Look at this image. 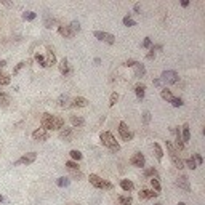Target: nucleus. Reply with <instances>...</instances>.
<instances>
[{
    "instance_id": "1",
    "label": "nucleus",
    "mask_w": 205,
    "mask_h": 205,
    "mask_svg": "<svg viewBox=\"0 0 205 205\" xmlns=\"http://www.w3.org/2000/svg\"><path fill=\"white\" fill-rule=\"evenodd\" d=\"M40 125L45 131H53V130H61L64 127V119L59 117V115H53V114H48L45 112L40 119Z\"/></svg>"
},
{
    "instance_id": "9",
    "label": "nucleus",
    "mask_w": 205,
    "mask_h": 205,
    "mask_svg": "<svg viewBox=\"0 0 205 205\" xmlns=\"http://www.w3.org/2000/svg\"><path fill=\"white\" fill-rule=\"evenodd\" d=\"M48 138H50V135H48V131H45L44 128H37V130H34V133H32V140H34V141L44 143V141H48Z\"/></svg>"
},
{
    "instance_id": "52",
    "label": "nucleus",
    "mask_w": 205,
    "mask_h": 205,
    "mask_svg": "<svg viewBox=\"0 0 205 205\" xmlns=\"http://www.w3.org/2000/svg\"><path fill=\"white\" fill-rule=\"evenodd\" d=\"M0 202H3V197H2V196H0Z\"/></svg>"
},
{
    "instance_id": "37",
    "label": "nucleus",
    "mask_w": 205,
    "mask_h": 205,
    "mask_svg": "<svg viewBox=\"0 0 205 205\" xmlns=\"http://www.w3.org/2000/svg\"><path fill=\"white\" fill-rule=\"evenodd\" d=\"M69 29L72 31V34L80 32V24H79V21H72V23H71V26H69Z\"/></svg>"
},
{
    "instance_id": "49",
    "label": "nucleus",
    "mask_w": 205,
    "mask_h": 205,
    "mask_svg": "<svg viewBox=\"0 0 205 205\" xmlns=\"http://www.w3.org/2000/svg\"><path fill=\"white\" fill-rule=\"evenodd\" d=\"M7 66V61L5 59H0V67H5Z\"/></svg>"
},
{
    "instance_id": "28",
    "label": "nucleus",
    "mask_w": 205,
    "mask_h": 205,
    "mask_svg": "<svg viewBox=\"0 0 205 205\" xmlns=\"http://www.w3.org/2000/svg\"><path fill=\"white\" fill-rule=\"evenodd\" d=\"M151 186H152V191H154V192H157V194L162 191V186H160L159 178H151Z\"/></svg>"
},
{
    "instance_id": "25",
    "label": "nucleus",
    "mask_w": 205,
    "mask_h": 205,
    "mask_svg": "<svg viewBox=\"0 0 205 205\" xmlns=\"http://www.w3.org/2000/svg\"><path fill=\"white\" fill-rule=\"evenodd\" d=\"M11 84V79L8 74H5L3 71H0V87H5V85H10Z\"/></svg>"
},
{
    "instance_id": "14",
    "label": "nucleus",
    "mask_w": 205,
    "mask_h": 205,
    "mask_svg": "<svg viewBox=\"0 0 205 205\" xmlns=\"http://www.w3.org/2000/svg\"><path fill=\"white\" fill-rule=\"evenodd\" d=\"M54 63H56V56H54L53 50L48 48V50H47V58H45V64H44V67H50V66H53Z\"/></svg>"
},
{
    "instance_id": "22",
    "label": "nucleus",
    "mask_w": 205,
    "mask_h": 205,
    "mask_svg": "<svg viewBox=\"0 0 205 205\" xmlns=\"http://www.w3.org/2000/svg\"><path fill=\"white\" fill-rule=\"evenodd\" d=\"M71 124L74 127H84L85 125V119L80 115H71Z\"/></svg>"
},
{
    "instance_id": "53",
    "label": "nucleus",
    "mask_w": 205,
    "mask_h": 205,
    "mask_svg": "<svg viewBox=\"0 0 205 205\" xmlns=\"http://www.w3.org/2000/svg\"><path fill=\"white\" fill-rule=\"evenodd\" d=\"M178 205H184V203H183V202H180V203H178Z\"/></svg>"
},
{
    "instance_id": "40",
    "label": "nucleus",
    "mask_w": 205,
    "mask_h": 205,
    "mask_svg": "<svg viewBox=\"0 0 205 205\" xmlns=\"http://www.w3.org/2000/svg\"><path fill=\"white\" fill-rule=\"evenodd\" d=\"M24 66H26V63H24V61H21V63H18V64H16V67H15V69H13V75H16V74H18V72H19V71L23 69V67H24Z\"/></svg>"
},
{
    "instance_id": "29",
    "label": "nucleus",
    "mask_w": 205,
    "mask_h": 205,
    "mask_svg": "<svg viewBox=\"0 0 205 205\" xmlns=\"http://www.w3.org/2000/svg\"><path fill=\"white\" fill-rule=\"evenodd\" d=\"M183 162H184V165H187V168H191V170H196L197 168V162H196L194 157H189V159L183 160Z\"/></svg>"
},
{
    "instance_id": "45",
    "label": "nucleus",
    "mask_w": 205,
    "mask_h": 205,
    "mask_svg": "<svg viewBox=\"0 0 205 205\" xmlns=\"http://www.w3.org/2000/svg\"><path fill=\"white\" fill-rule=\"evenodd\" d=\"M154 56H156V53H154V50H152V48H151V51H149V53H147V54H146V58H147V59H152V58H154Z\"/></svg>"
},
{
    "instance_id": "4",
    "label": "nucleus",
    "mask_w": 205,
    "mask_h": 205,
    "mask_svg": "<svg viewBox=\"0 0 205 205\" xmlns=\"http://www.w3.org/2000/svg\"><path fill=\"white\" fill-rule=\"evenodd\" d=\"M167 144V149H168V154H170V159H172V162H173V165H175V168H178V170H183L184 168V162H183V159L178 156V152L173 149V146H172V143L170 141H167L165 143Z\"/></svg>"
},
{
    "instance_id": "17",
    "label": "nucleus",
    "mask_w": 205,
    "mask_h": 205,
    "mask_svg": "<svg viewBox=\"0 0 205 205\" xmlns=\"http://www.w3.org/2000/svg\"><path fill=\"white\" fill-rule=\"evenodd\" d=\"M72 106H74V107H87V106H88V100L84 98V96H77V98H74Z\"/></svg>"
},
{
    "instance_id": "54",
    "label": "nucleus",
    "mask_w": 205,
    "mask_h": 205,
    "mask_svg": "<svg viewBox=\"0 0 205 205\" xmlns=\"http://www.w3.org/2000/svg\"><path fill=\"white\" fill-rule=\"evenodd\" d=\"M154 205H162V203H154Z\"/></svg>"
},
{
    "instance_id": "23",
    "label": "nucleus",
    "mask_w": 205,
    "mask_h": 205,
    "mask_svg": "<svg viewBox=\"0 0 205 205\" xmlns=\"http://www.w3.org/2000/svg\"><path fill=\"white\" fill-rule=\"evenodd\" d=\"M117 200H119L120 205H131V202H133V199H131L130 194H122V196L117 197Z\"/></svg>"
},
{
    "instance_id": "3",
    "label": "nucleus",
    "mask_w": 205,
    "mask_h": 205,
    "mask_svg": "<svg viewBox=\"0 0 205 205\" xmlns=\"http://www.w3.org/2000/svg\"><path fill=\"white\" fill-rule=\"evenodd\" d=\"M88 181H90L91 186H95L96 189H114V184H112L111 181L103 180L101 176L95 175V173H91V175L88 176Z\"/></svg>"
},
{
    "instance_id": "8",
    "label": "nucleus",
    "mask_w": 205,
    "mask_h": 205,
    "mask_svg": "<svg viewBox=\"0 0 205 205\" xmlns=\"http://www.w3.org/2000/svg\"><path fill=\"white\" fill-rule=\"evenodd\" d=\"M130 163H131L133 167L144 168V165H146V159H144V156H143L141 152H135V154L131 156V159H130Z\"/></svg>"
},
{
    "instance_id": "32",
    "label": "nucleus",
    "mask_w": 205,
    "mask_h": 205,
    "mask_svg": "<svg viewBox=\"0 0 205 205\" xmlns=\"http://www.w3.org/2000/svg\"><path fill=\"white\" fill-rule=\"evenodd\" d=\"M69 156H71V159H72L74 162H79L82 157H84V156H82V152H80V151H77V149H72V151L69 152Z\"/></svg>"
},
{
    "instance_id": "36",
    "label": "nucleus",
    "mask_w": 205,
    "mask_h": 205,
    "mask_svg": "<svg viewBox=\"0 0 205 205\" xmlns=\"http://www.w3.org/2000/svg\"><path fill=\"white\" fill-rule=\"evenodd\" d=\"M170 103H172V106H173V107H181V106L184 104L181 98H175V96L170 100Z\"/></svg>"
},
{
    "instance_id": "19",
    "label": "nucleus",
    "mask_w": 205,
    "mask_h": 205,
    "mask_svg": "<svg viewBox=\"0 0 205 205\" xmlns=\"http://www.w3.org/2000/svg\"><path fill=\"white\" fill-rule=\"evenodd\" d=\"M135 93H136V98L141 101L144 98V93H146V85L144 84H138L135 87Z\"/></svg>"
},
{
    "instance_id": "47",
    "label": "nucleus",
    "mask_w": 205,
    "mask_h": 205,
    "mask_svg": "<svg viewBox=\"0 0 205 205\" xmlns=\"http://www.w3.org/2000/svg\"><path fill=\"white\" fill-rule=\"evenodd\" d=\"M160 84H162L160 79H154V85H156V87H160Z\"/></svg>"
},
{
    "instance_id": "51",
    "label": "nucleus",
    "mask_w": 205,
    "mask_h": 205,
    "mask_svg": "<svg viewBox=\"0 0 205 205\" xmlns=\"http://www.w3.org/2000/svg\"><path fill=\"white\" fill-rule=\"evenodd\" d=\"M100 63H101V59H100V58H95V64H96V66H98Z\"/></svg>"
},
{
    "instance_id": "39",
    "label": "nucleus",
    "mask_w": 205,
    "mask_h": 205,
    "mask_svg": "<svg viewBox=\"0 0 205 205\" xmlns=\"http://www.w3.org/2000/svg\"><path fill=\"white\" fill-rule=\"evenodd\" d=\"M124 24H125L127 27H131V26H135L136 23H135V21L130 18V15H128V16H125V18H124Z\"/></svg>"
},
{
    "instance_id": "34",
    "label": "nucleus",
    "mask_w": 205,
    "mask_h": 205,
    "mask_svg": "<svg viewBox=\"0 0 205 205\" xmlns=\"http://www.w3.org/2000/svg\"><path fill=\"white\" fill-rule=\"evenodd\" d=\"M35 18H37V15H35L34 11H26L24 15H23V19H24V21H34Z\"/></svg>"
},
{
    "instance_id": "38",
    "label": "nucleus",
    "mask_w": 205,
    "mask_h": 205,
    "mask_svg": "<svg viewBox=\"0 0 205 205\" xmlns=\"http://www.w3.org/2000/svg\"><path fill=\"white\" fill-rule=\"evenodd\" d=\"M117 100H119V93H112L111 95V98H109V107H112V106H115V103H117Z\"/></svg>"
},
{
    "instance_id": "11",
    "label": "nucleus",
    "mask_w": 205,
    "mask_h": 205,
    "mask_svg": "<svg viewBox=\"0 0 205 205\" xmlns=\"http://www.w3.org/2000/svg\"><path fill=\"white\" fill-rule=\"evenodd\" d=\"M176 186L180 189H183L184 192H189L191 191V184H189V178L186 175H180L178 178H176Z\"/></svg>"
},
{
    "instance_id": "15",
    "label": "nucleus",
    "mask_w": 205,
    "mask_h": 205,
    "mask_svg": "<svg viewBox=\"0 0 205 205\" xmlns=\"http://www.w3.org/2000/svg\"><path fill=\"white\" fill-rule=\"evenodd\" d=\"M59 72L63 74V75H67L71 72V69H69V61H67V58H63L61 61H59Z\"/></svg>"
},
{
    "instance_id": "10",
    "label": "nucleus",
    "mask_w": 205,
    "mask_h": 205,
    "mask_svg": "<svg viewBox=\"0 0 205 205\" xmlns=\"http://www.w3.org/2000/svg\"><path fill=\"white\" fill-rule=\"evenodd\" d=\"M66 167H67V170L72 173L74 178H82V172H80V168H79V163H77V162L67 160V162H66Z\"/></svg>"
},
{
    "instance_id": "21",
    "label": "nucleus",
    "mask_w": 205,
    "mask_h": 205,
    "mask_svg": "<svg viewBox=\"0 0 205 205\" xmlns=\"http://www.w3.org/2000/svg\"><path fill=\"white\" fill-rule=\"evenodd\" d=\"M120 187L124 189L125 192H128V194H130L131 191L135 189V184H133V183H131L130 180H122V181H120Z\"/></svg>"
},
{
    "instance_id": "16",
    "label": "nucleus",
    "mask_w": 205,
    "mask_h": 205,
    "mask_svg": "<svg viewBox=\"0 0 205 205\" xmlns=\"http://www.w3.org/2000/svg\"><path fill=\"white\" fill-rule=\"evenodd\" d=\"M133 67H135V74H136V77H144V74H146V67H144L143 63H138V61H136Z\"/></svg>"
},
{
    "instance_id": "20",
    "label": "nucleus",
    "mask_w": 205,
    "mask_h": 205,
    "mask_svg": "<svg viewBox=\"0 0 205 205\" xmlns=\"http://www.w3.org/2000/svg\"><path fill=\"white\" fill-rule=\"evenodd\" d=\"M181 140H183V143H187L191 140V131H189V125L187 124H184L181 127Z\"/></svg>"
},
{
    "instance_id": "46",
    "label": "nucleus",
    "mask_w": 205,
    "mask_h": 205,
    "mask_svg": "<svg viewBox=\"0 0 205 205\" xmlns=\"http://www.w3.org/2000/svg\"><path fill=\"white\" fill-rule=\"evenodd\" d=\"M194 159H196V162H197V163H202V162H203V159H202V156H200V154H196V157H194Z\"/></svg>"
},
{
    "instance_id": "30",
    "label": "nucleus",
    "mask_w": 205,
    "mask_h": 205,
    "mask_svg": "<svg viewBox=\"0 0 205 205\" xmlns=\"http://www.w3.org/2000/svg\"><path fill=\"white\" fill-rule=\"evenodd\" d=\"M58 106L59 107H67L69 106V96H67V95H61L59 100H58Z\"/></svg>"
},
{
    "instance_id": "5",
    "label": "nucleus",
    "mask_w": 205,
    "mask_h": 205,
    "mask_svg": "<svg viewBox=\"0 0 205 205\" xmlns=\"http://www.w3.org/2000/svg\"><path fill=\"white\" fill-rule=\"evenodd\" d=\"M160 82H165L168 85H175L180 82V75L176 74L175 71H163L160 75Z\"/></svg>"
},
{
    "instance_id": "24",
    "label": "nucleus",
    "mask_w": 205,
    "mask_h": 205,
    "mask_svg": "<svg viewBox=\"0 0 205 205\" xmlns=\"http://www.w3.org/2000/svg\"><path fill=\"white\" fill-rule=\"evenodd\" d=\"M58 31H59V34L63 35V37H66V38H71L74 34H72V31L69 29V26H59L58 27Z\"/></svg>"
},
{
    "instance_id": "42",
    "label": "nucleus",
    "mask_w": 205,
    "mask_h": 205,
    "mask_svg": "<svg viewBox=\"0 0 205 205\" xmlns=\"http://www.w3.org/2000/svg\"><path fill=\"white\" fill-rule=\"evenodd\" d=\"M151 45H152L151 38H149V37H146V38H144V42H143V47H144V48H151Z\"/></svg>"
},
{
    "instance_id": "2",
    "label": "nucleus",
    "mask_w": 205,
    "mask_h": 205,
    "mask_svg": "<svg viewBox=\"0 0 205 205\" xmlns=\"http://www.w3.org/2000/svg\"><path fill=\"white\" fill-rule=\"evenodd\" d=\"M100 140H101V144L109 147L111 151H115V152L120 151V144H119V141L115 140V136L111 131H101L100 133Z\"/></svg>"
},
{
    "instance_id": "27",
    "label": "nucleus",
    "mask_w": 205,
    "mask_h": 205,
    "mask_svg": "<svg viewBox=\"0 0 205 205\" xmlns=\"http://www.w3.org/2000/svg\"><path fill=\"white\" fill-rule=\"evenodd\" d=\"M72 128H64V130H61L59 131V138L61 140H69L71 138V136H72Z\"/></svg>"
},
{
    "instance_id": "35",
    "label": "nucleus",
    "mask_w": 205,
    "mask_h": 205,
    "mask_svg": "<svg viewBox=\"0 0 205 205\" xmlns=\"http://www.w3.org/2000/svg\"><path fill=\"white\" fill-rule=\"evenodd\" d=\"M144 175L146 176H151V178H159V176H157V170L152 167V168H146L144 170Z\"/></svg>"
},
{
    "instance_id": "33",
    "label": "nucleus",
    "mask_w": 205,
    "mask_h": 205,
    "mask_svg": "<svg viewBox=\"0 0 205 205\" xmlns=\"http://www.w3.org/2000/svg\"><path fill=\"white\" fill-rule=\"evenodd\" d=\"M56 184H58L59 187H66V186L71 184V181H69V178H66V176H61V178L56 180Z\"/></svg>"
},
{
    "instance_id": "44",
    "label": "nucleus",
    "mask_w": 205,
    "mask_h": 205,
    "mask_svg": "<svg viewBox=\"0 0 205 205\" xmlns=\"http://www.w3.org/2000/svg\"><path fill=\"white\" fill-rule=\"evenodd\" d=\"M135 63H136L135 59H128V61H125V63H124V66H127V67H133V66H135Z\"/></svg>"
},
{
    "instance_id": "6",
    "label": "nucleus",
    "mask_w": 205,
    "mask_h": 205,
    "mask_svg": "<svg viewBox=\"0 0 205 205\" xmlns=\"http://www.w3.org/2000/svg\"><path fill=\"white\" fill-rule=\"evenodd\" d=\"M93 35L96 37L98 40H101V42L107 44V45H114L115 44V37L112 34H109V32H104V31H95Z\"/></svg>"
},
{
    "instance_id": "13",
    "label": "nucleus",
    "mask_w": 205,
    "mask_h": 205,
    "mask_svg": "<svg viewBox=\"0 0 205 205\" xmlns=\"http://www.w3.org/2000/svg\"><path fill=\"white\" fill-rule=\"evenodd\" d=\"M157 196H159V194H157V192H154V191H151V189H141V191H140V194H138L140 200L152 199V197H157Z\"/></svg>"
},
{
    "instance_id": "50",
    "label": "nucleus",
    "mask_w": 205,
    "mask_h": 205,
    "mask_svg": "<svg viewBox=\"0 0 205 205\" xmlns=\"http://www.w3.org/2000/svg\"><path fill=\"white\" fill-rule=\"evenodd\" d=\"M181 5H183V7H187V5H189V2H187V0H183Z\"/></svg>"
},
{
    "instance_id": "12",
    "label": "nucleus",
    "mask_w": 205,
    "mask_h": 205,
    "mask_svg": "<svg viewBox=\"0 0 205 205\" xmlns=\"http://www.w3.org/2000/svg\"><path fill=\"white\" fill-rule=\"evenodd\" d=\"M35 159H37V152H27V154H24L19 160L15 162V165H18V163H24V165H29V163L35 162Z\"/></svg>"
},
{
    "instance_id": "41",
    "label": "nucleus",
    "mask_w": 205,
    "mask_h": 205,
    "mask_svg": "<svg viewBox=\"0 0 205 205\" xmlns=\"http://www.w3.org/2000/svg\"><path fill=\"white\" fill-rule=\"evenodd\" d=\"M35 61H37V63H40V66L44 67V64H45V58L42 56V54H38V53H37V54H35Z\"/></svg>"
},
{
    "instance_id": "48",
    "label": "nucleus",
    "mask_w": 205,
    "mask_h": 205,
    "mask_svg": "<svg viewBox=\"0 0 205 205\" xmlns=\"http://www.w3.org/2000/svg\"><path fill=\"white\" fill-rule=\"evenodd\" d=\"M140 10H141V5H140V3H136V5H135V11H136V13H140Z\"/></svg>"
},
{
    "instance_id": "43",
    "label": "nucleus",
    "mask_w": 205,
    "mask_h": 205,
    "mask_svg": "<svg viewBox=\"0 0 205 205\" xmlns=\"http://www.w3.org/2000/svg\"><path fill=\"white\" fill-rule=\"evenodd\" d=\"M143 120H144V124H149V122H151V114H149L147 111L143 114Z\"/></svg>"
},
{
    "instance_id": "26",
    "label": "nucleus",
    "mask_w": 205,
    "mask_h": 205,
    "mask_svg": "<svg viewBox=\"0 0 205 205\" xmlns=\"http://www.w3.org/2000/svg\"><path fill=\"white\" fill-rule=\"evenodd\" d=\"M154 154H156V159L159 160V162H162V159H163V151H162V147L157 144V143H154Z\"/></svg>"
},
{
    "instance_id": "7",
    "label": "nucleus",
    "mask_w": 205,
    "mask_h": 205,
    "mask_svg": "<svg viewBox=\"0 0 205 205\" xmlns=\"http://www.w3.org/2000/svg\"><path fill=\"white\" fill-rule=\"evenodd\" d=\"M119 135L124 141H131L133 140V133L130 131V128H128V125L125 124V122H120L119 124Z\"/></svg>"
},
{
    "instance_id": "31",
    "label": "nucleus",
    "mask_w": 205,
    "mask_h": 205,
    "mask_svg": "<svg viewBox=\"0 0 205 205\" xmlns=\"http://www.w3.org/2000/svg\"><path fill=\"white\" fill-rule=\"evenodd\" d=\"M160 96H162V100H165V101H170V100L173 98V95H172V91H170L168 88H163V90L160 91Z\"/></svg>"
},
{
    "instance_id": "18",
    "label": "nucleus",
    "mask_w": 205,
    "mask_h": 205,
    "mask_svg": "<svg viewBox=\"0 0 205 205\" xmlns=\"http://www.w3.org/2000/svg\"><path fill=\"white\" fill-rule=\"evenodd\" d=\"M10 103H11L10 95H8V93H3V91H0V107H8Z\"/></svg>"
}]
</instances>
